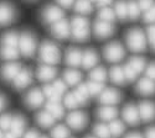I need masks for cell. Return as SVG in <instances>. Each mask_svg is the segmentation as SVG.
Wrapping results in <instances>:
<instances>
[{
	"instance_id": "cell-30",
	"label": "cell",
	"mask_w": 155,
	"mask_h": 138,
	"mask_svg": "<svg viewBox=\"0 0 155 138\" xmlns=\"http://www.w3.org/2000/svg\"><path fill=\"white\" fill-rule=\"evenodd\" d=\"M89 78L92 81H97V83H104L107 79V72L103 67H97L93 68L89 74Z\"/></svg>"
},
{
	"instance_id": "cell-31",
	"label": "cell",
	"mask_w": 155,
	"mask_h": 138,
	"mask_svg": "<svg viewBox=\"0 0 155 138\" xmlns=\"http://www.w3.org/2000/svg\"><path fill=\"white\" fill-rule=\"evenodd\" d=\"M76 12H78L81 15H88L92 12V5L89 0H77V3L74 5Z\"/></svg>"
},
{
	"instance_id": "cell-47",
	"label": "cell",
	"mask_w": 155,
	"mask_h": 138,
	"mask_svg": "<svg viewBox=\"0 0 155 138\" xmlns=\"http://www.w3.org/2000/svg\"><path fill=\"white\" fill-rule=\"evenodd\" d=\"M145 75H147V78H149V79H151V80L155 81V62L150 63L145 68Z\"/></svg>"
},
{
	"instance_id": "cell-46",
	"label": "cell",
	"mask_w": 155,
	"mask_h": 138,
	"mask_svg": "<svg viewBox=\"0 0 155 138\" xmlns=\"http://www.w3.org/2000/svg\"><path fill=\"white\" fill-rule=\"evenodd\" d=\"M52 86L55 87V89L57 91H60L61 94H64V91H66V83H64V80H61V79H56L52 84Z\"/></svg>"
},
{
	"instance_id": "cell-29",
	"label": "cell",
	"mask_w": 155,
	"mask_h": 138,
	"mask_svg": "<svg viewBox=\"0 0 155 138\" xmlns=\"http://www.w3.org/2000/svg\"><path fill=\"white\" fill-rule=\"evenodd\" d=\"M42 91H44V95L48 97V101L60 103L61 99H62V96H63V94H61L60 91H57L52 85H45Z\"/></svg>"
},
{
	"instance_id": "cell-2",
	"label": "cell",
	"mask_w": 155,
	"mask_h": 138,
	"mask_svg": "<svg viewBox=\"0 0 155 138\" xmlns=\"http://www.w3.org/2000/svg\"><path fill=\"white\" fill-rule=\"evenodd\" d=\"M125 41L128 44V48L132 52L139 53L145 51L147 48V40H145V35L140 29H132L129 30L127 36H125Z\"/></svg>"
},
{
	"instance_id": "cell-19",
	"label": "cell",
	"mask_w": 155,
	"mask_h": 138,
	"mask_svg": "<svg viewBox=\"0 0 155 138\" xmlns=\"http://www.w3.org/2000/svg\"><path fill=\"white\" fill-rule=\"evenodd\" d=\"M97 116L106 122H112L114 120H117L118 116V110L114 106H102L97 111Z\"/></svg>"
},
{
	"instance_id": "cell-18",
	"label": "cell",
	"mask_w": 155,
	"mask_h": 138,
	"mask_svg": "<svg viewBox=\"0 0 155 138\" xmlns=\"http://www.w3.org/2000/svg\"><path fill=\"white\" fill-rule=\"evenodd\" d=\"M135 89L141 95H154L155 94V81L149 78H143L137 83Z\"/></svg>"
},
{
	"instance_id": "cell-51",
	"label": "cell",
	"mask_w": 155,
	"mask_h": 138,
	"mask_svg": "<svg viewBox=\"0 0 155 138\" xmlns=\"http://www.w3.org/2000/svg\"><path fill=\"white\" fill-rule=\"evenodd\" d=\"M74 0H57V3L63 8H70L73 4Z\"/></svg>"
},
{
	"instance_id": "cell-14",
	"label": "cell",
	"mask_w": 155,
	"mask_h": 138,
	"mask_svg": "<svg viewBox=\"0 0 155 138\" xmlns=\"http://www.w3.org/2000/svg\"><path fill=\"white\" fill-rule=\"evenodd\" d=\"M51 33H52L56 38L58 40H64L70 36V25L67 20H60L51 25Z\"/></svg>"
},
{
	"instance_id": "cell-3",
	"label": "cell",
	"mask_w": 155,
	"mask_h": 138,
	"mask_svg": "<svg viewBox=\"0 0 155 138\" xmlns=\"http://www.w3.org/2000/svg\"><path fill=\"white\" fill-rule=\"evenodd\" d=\"M103 56L109 63H118L125 56V49L119 42H110L103 48Z\"/></svg>"
},
{
	"instance_id": "cell-11",
	"label": "cell",
	"mask_w": 155,
	"mask_h": 138,
	"mask_svg": "<svg viewBox=\"0 0 155 138\" xmlns=\"http://www.w3.org/2000/svg\"><path fill=\"white\" fill-rule=\"evenodd\" d=\"M140 120L144 122H150L155 120V104L151 101H141L138 106Z\"/></svg>"
},
{
	"instance_id": "cell-37",
	"label": "cell",
	"mask_w": 155,
	"mask_h": 138,
	"mask_svg": "<svg viewBox=\"0 0 155 138\" xmlns=\"http://www.w3.org/2000/svg\"><path fill=\"white\" fill-rule=\"evenodd\" d=\"M93 132L97 138H109V136H110L109 127L104 123H97L93 127Z\"/></svg>"
},
{
	"instance_id": "cell-52",
	"label": "cell",
	"mask_w": 155,
	"mask_h": 138,
	"mask_svg": "<svg viewBox=\"0 0 155 138\" xmlns=\"http://www.w3.org/2000/svg\"><path fill=\"white\" fill-rule=\"evenodd\" d=\"M112 3V0H97V5L99 8H108Z\"/></svg>"
},
{
	"instance_id": "cell-60",
	"label": "cell",
	"mask_w": 155,
	"mask_h": 138,
	"mask_svg": "<svg viewBox=\"0 0 155 138\" xmlns=\"http://www.w3.org/2000/svg\"><path fill=\"white\" fill-rule=\"evenodd\" d=\"M89 2H97V0H89Z\"/></svg>"
},
{
	"instance_id": "cell-13",
	"label": "cell",
	"mask_w": 155,
	"mask_h": 138,
	"mask_svg": "<svg viewBox=\"0 0 155 138\" xmlns=\"http://www.w3.org/2000/svg\"><path fill=\"white\" fill-rule=\"evenodd\" d=\"M31 83H32V73L30 69H21L20 73L16 75V78L14 79V81H12L14 87L18 90L26 89Z\"/></svg>"
},
{
	"instance_id": "cell-58",
	"label": "cell",
	"mask_w": 155,
	"mask_h": 138,
	"mask_svg": "<svg viewBox=\"0 0 155 138\" xmlns=\"http://www.w3.org/2000/svg\"><path fill=\"white\" fill-rule=\"evenodd\" d=\"M0 138H4V133H3L2 130H0Z\"/></svg>"
},
{
	"instance_id": "cell-34",
	"label": "cell",
	"mask_w": 155,
	"mask_h": 138,
	"mask_svg": "<svg viewBox=\"0 0 155 138\" xmlns=\"http://www.w3.org/2000/svg\"><path fill=\"white\" fill-rule=\"evenodd\" d=\"M87 89L89 93V96H96V95H101L102 91L104 90V84L103 83H97V81H89L86 84Z\"/></svg>"
},
{
	"instance_id": "cell-57",
	"label": "cell",
	"mask_w": 155,
	"mask_h": 138,
	"mask_svg": "<svg viewBox=\"0 0 155 138\" xmlns=\"http://www.w3.org/2000/svg\"><path fill=\"white\" fill-rule=\"evenodd\" d=\"M150 43H151V48L155 51V41H153V42H150Z\"/></svg>"
},
{
	"instance_id": "cell-20",
	"label": "cell",
	"mask_w": 155,
	"mask_h": 138,
	"mask_svg": "<svg viewBox=\"0 0 155 138\" xmlns=\"http://www.w3.org/2000/svg\"><path fill=\"white\" fill-rule=\"evenodd\" d=\"M83 53L78 48H70L66 52V63L71 67H78L82 64Z\"/></svg>"
},
{
	"instance_id": "cell-55",
	"label": "cell",
	"mask_w": 155,
	"mask_h": 138,
	"mask_svg": "<svg viewBox=\"0 0 155 138\" xmlns=\"http://www.w3.org/2000/svg\"><path fill=\"white\" fill-rule=\"evenodd\" d=\"M125 138H144V137L141 136L140 133H138V132H133V133L127 134V136H125Z\"/></svg>"
},
{
	"instance_id": "cell-40",
	"label": "cell",
	"mask_w": 155,
	"mask_h": 138,
	"mask_svg": "<svg viewBox=\"0 0 155 138\" xmlns=\"http://www.w3.org/2000/svg\"><path fill=\"white\" fill-rule=\"evenodd\" d=\"M98 17L102 21H106V22H110L112 23V21L114 20L115 15H114V11L110 8H102L101 11H99V14H98Z\"/></svg>"
},
{
	"instance_id": "cell-12",
	"label": "cell",
	"mask_w": 155,
	"mask_h": 138,
	"mask_svg": "<svg viewBox=\"0 0 155 138\" xmlns=\"http://www.w3.org/2000/svg\"><path fill=\"white\" fill-rule=\"evenodd\" d=\"M114 32V26L110 22H106V21H102L98 20L94 23V35L97 38L103 40V38H108L110 37Z\"/></svg>"
},
{
	"instance_id": "cell-36",
	"label": "cell",
	"mask_w": 155,
	"mask_h": 138,
	"mask_svg": "<svg viewBox=\"0 0 155 138\" xmlns=\"http://www.w3.org/2000/svg\"><path fill=\"white\" fill-rule=\"evenodd\" d=\"M72 36L76 41L82 42L89 38V27H82V29H72Z\"/></svg>"
},
{
	"instance_id": "cell-54",
	"label": "cell",
	"mask_w": 155,
	"mask_h": 138,
	"mask_svg": "<svg viewBox=\"0 0 155 138\" xmlns=\"http://www.w3.org/2000/svg\"><path fill=\"white\" fill-rule=\"evenodd\" d=\"M5 106H6V99L4 95L0 94V112L5 109Z\"/></svg>"
},
{
	"instance_id": "cell-23",
	"label": "cell",
	"mask_w": 155,
	"mask_h": 138,
	"mask_svg": "<svg viewBox=\"0 0 155 138\" xmlns=\"http://www.w3.org/2000/svg\"><path fill=\"white\" fill-rule=\"evenodd\" d=\"M46 111L48 114L52 116L55 120H58V118H62L63 117V106L60 104V103H56V101H48L46 104Z\"/></svg>"
},
{
	"instance_id": "cell-56",
	"label": "cell",
	"mask_w": 155,
	"mask_h": 138,
	"mask_svg": "<svg viewBox=\"0 0 155 138\" xmlns=\"http://www.w3.org/2000/svg\"><path fill=\"white\" fill-rule=\"evenodd\" d=\"M4 138H18L14 133H11L10 131L9 132H6V133H4Z\"/></svg>"
},
{
	"instance_id": "cell-16",
	"label": "cell",
	"mask_w": 155,
	"mask_h": 138,
	"mask_svg": "<svg viewBox=\"0 0 155 138\" xmlns=\"http://www.w3.org/2000/svg\"><path fill=\"white\" fill-rule=\"evenodd\" d=\"M56 74H57V70L52 67V66H47V64H42L38 67L37 72H36V77L38 80L41 81H51L56 78Z\"/></svg>"
},
{
	"instance_id": "cell-33",
	"label": "cell",
	"mask_w": 155,
	"mask_h": 138,
	"mask_svg": "<svg viewBox=\"0 0 155 138\" xmlns=\"http://www.w3.org/2000/svg\"><path fill=\"white\" fill-rule=\"evenodd\" d=\"M128 64L135 70L137 74H140L145 69V60L141 57H132L130 59H129Z\"/></svg>"
},
{
	"instance_id": "cell-5",
	"label": "cell",
	"mask_w": 155,
	"mask_h": 138,
	"mask_svg": "<svg viewBox=\"0 0 155 138\" xmlns=\"http://www.w3.org/2000/svg\"><path fill=\"white\" fill-rule=\"evenodd\" d=\"M63 11L56 5H47L41 12V20L47 25H54L55 22L62 20Z\"/></svg>"
},
{
	"instance_id": "cell-45",
	"label": "cell",
	"mask_w": 155,
	"mask_h": 138,
	"mask_svg": "<svg viewBox=\"0 0 155 138\" xmlns=\"http://www.w3.org/2000/svg\"><path fill=\"white\" fill-rule=\"evenodd\" d=\"M144 21H145L147 23H153V22H155V4H154L148 11H145Z\"/></svg>"
},
{
	"instance_id": "cell-9",
	"label": "cell",
	"mask_w": 155,
	"mask_h": 138,
	"mask_svg": "<svg viewBox=\"0 0 155 138\" xmlns=\"http://www.w3.org/2000/svg\"><path fill=\"white\" fill-rule=\"evenodd\" d=\"M16 17V11L10 3H0V25H9Z\"/></svg>"
},
{
	"instance_id": "cell-8",
	"label": "cell",
	"mask_w": 155,
	"mask_h": 138,
	"mask_svg": "<svg viewBox=\"0 0 155 138\" xmlns=\"http://www.w3.org/2000/svg\"><path fill=\"white\" fill-rule=\"evenodd\" d=\"M45 101V95L44 91L40 89H31L26 96H25V104L30 109H37L40 107Z\"/></svg>"
},
{
	"instance_id": "cell-7",
	"label": "cell",
	"mask_w": 155,
	"mask_h": 138,
	"mask_svg": "<svg viewBox=\"0 0 155 138\" xmlns=\"http://www.w3.org/2000/svg\"><path fill=\"white\" fill-rule=\"evenodd\" d=\"M122 100V94L117 89H104L99 95V103L103 106H113L115 104L120 103Z\"/></svg>"
},
{
	"instance_id": "cell-61",
	"label": "cell",
	"mask_w": 155,
	"mask_h": 138,
	"mask_svg": "<svg viewBox=\"0 0 155 138\" xmlns=\"http://www.w3.org/2000/svg\"><path fill=\"white\" fill-rule=\"evenodd\" d=\"M40 138H47V137H40Z\"/></svg>"
},
{
	"instance_id": "cell-27",
	"label": "cell",
	"mask_w": 155,
	"mask_h": 138,
	"mask_svg": "<svg viewBox=\"0 0 155 138\" xmlns=\"http://www.w3.org/2000/svg\"><path fill=\"white\" fill-rule=\"evenodd\" d=\"M109 77H110V80L114 84H118V85L124 84L125 80H127L125 75H124V70L120 67H113L109 72Z\"/></svg>"
},
{
	"instance_id": "cell-22",
	"label": "cell",
	"mask_w": 155,
	"mask_h": 138,
	"mask_svg": "<svg viewBox=\"0 0 155 138\" xmlns=\"http://www.w3.org/2000/svg\"><path fill=\"white\" fill-rule=\"evenodd\" d=\"M63 79H64V83L68 84V85H71V86L80 85V83H81V80H82V74H81L78 70L68 69V70L64 72Z\"/></svg>"
},
{
	"instance_id": "cell-38",
	"label": "cell",
	"mask_w": 155,
	"mask_h": 138,
	"mask_svg": "<svg viewBox=\"0 0 155 138\" xmlns=\"http://www.w3.org/2000/svg\"><path fill=\"white\" fill-rule=\"evenodd\" d=\"M127 5H128V16L132 20L138 19L140 15V11H141L139 5H138V2H135V0H129L127 3Z\"/></svg>"
},
{
	"instance_id": "cell-44",
	"label": "cell",
	"mask_w": 155,
	"mask_h": 138,
	"mask_svg": "<svg viewBox=\"0 0 155 138\" xmlns=\"http://www.w3.org/2000/svg\"><path fill=\"white\" fill-rule=\"evenodd\" d=\"M123 70H124V75H125V79L128 80V81H133V80H135V78H137V73H135V70L129 66L128 63L123 67Z\"/></svg>"
},
{
	"instance_id": "cell-48",
	"label": "cell",
	"mask_w": 155,
	"mask_h": 138,
	"mask_svg": "<svg viewBox=\"0 0 155 138\" xmlns=\"http://www.w3.org/2000/svg\"><path fill=\"white\" fill-rule=\"evenodd\" d=\"M138 5H139L140 10L148 11L154 5V2H153V0H138Z\"/></svg>"
},
{
	"instance_id": "cell-35",
	"label": "cell",
	"mask_w": 155,
	"mask_h": 138,
	"mask_svg": "<svg viewBox=\"0 0 155 138\" xmlns=\"http://www.w3.org/2000/svg\"><path fill=\"white\" fill-rule=\"evenodd\" d=\"M51 137L52 138H68L70 131L66 126L58 124V126H55L52 130H51Z\"/></svg>"
},
{
	"instance_id": "cell-39",
	"label": "cell",
	"mask_w": 155,
	"mask_h": 138,
	"mask_svg": "<svg viewBox=\"0 0 155 138\" xmlns=\"http://www.w3.org/2000/svg\"><path fill=\"white\" fill-rule=\"evenodd\" d=\"M115 15H117L120 20H124L127 19L128 16V5H127V2L124 0H119V2L115 4Z\"/></svg>"
},
{
	"instance_id": "cell-32",
	"label": "cell",
	"mask_w": 155,
	"mask_h": 138,
	"mask_svg": "<svg viewBox=\"0 0 155 138\" xmlns=\"http://www.w3.org/2000/svg\"><path fill=\"white\" fill-rule=\"evenodd\" d=\"M108 127H109V132H110V136H114V137H118L120 134H123L125 127H124V123L119 120H114L112 121L109 124H108Z\"/></svg>"
},
{
	"instance_id": "cell-49",
	"label": "cell",
	"mask_w": 155,
	"mask_h": 138,
	"mask_svg": "<svg viewBox=\"0 0 155 138\" xmlns=\"http://www.w3.org/2000/svg\"><path fill=\"white\" fill-rule=\"evenodd\" d=\"M40 137L41 136L38 134V132L36 130H30L28 132H25L22 136V138H40Z\"/></svg>"
},
{
	"instance_id": "cell-15",
	"label": "cell",
	"mask_w": 155,
	"mask_h": 138,
	"mask_svg": "<svg viewBox=\"0 0 155 138\" xmlns=\"http://www.w3.org/2000/svg\"><path fill=\"white\" fill-rule=\"evenodd\" d=\"M123 118L125 120V122L128 124H132V126H135V124L139 123L140 116H139V111L138 107L133 104H128L124 106L123 109Z\"/></svg>"
},
{
	"instance_id": "cell-41",
	"label": "cell",
	"mask_w": 155,
	"mask_h": 138,
	"mask_svg": "<svg viewBox=\"0 0 155 138\" xmlns=\"http://www.w3.org/2000/svg\"><path fill=\"white\" fill-rule=\"evenodd\" d=\"M63 103H64V106H66L67 109H71V110L77 109L78 106H81L80 103L77 101V99H76V96H74L73 93H70V94H67L66 96H64Z\"/></svg>"
},
{
	"instance_id": "cell-59",
	"label": "cell",
	"mask_w": 155,
	"mask_h": 138,
	"mask_svg": "<svg viewBox=\"0 0 155 138\" xmlns=\"http://www.w3.org/2000/svg\"><path fill=\"white\" fill-rule=\"evenodd\" d=\"M86 138H97V137H96V136H94V137H93V136H88V137H86Z\"/></svg>"
},
{
	"instance_id": "cell-25",
	"label": "cell",
	"mask_w": 155,
	"mask_h": 138,
	"mask_svg": "<svg viewBox=\"0 0 155 138\" xmlns=\"http://www.w3.org/2000/svg\"><path fill=\"white\" fill-rule=\"evenodd\" d=\"M36 121H37V123L40 124L41 127H44V128H48V127H51V126H52V124L55 123V118L51 116L46 110L38 112V114L36 115Z\"/></svg>"
},
{
	"instance_id": "cell-1",
	"label": "cell",
	"mask_w": 155,
	"mask_h": 138,
	"mask_svg": "<svg viewBox=\"0 0 155 138\" xmlns=\"http://www.w3.org/2000/svg\"><path fill=\"white\" fill-rule=\"evenodd\" d=\"M40 59L47 66H54L57 64L61 60V52L58 47L50 42V41H44L40 46Z\"/></svg>"
},
{
	"instance_id": "cell-24",
	"label": "cell",
	"mask_w": 155,
	"mask_h": 138,
	"mask_svg": "<svg viewBox=\"0 0 155 138\" xmlns=\"http://www.w3.org/2000/svg\"><path fill=\"white\" fill-rule=\"evenodd\" d=\"M19 35L14 31H10V32H6L3 35L2 40H0V42H2V46H6V47H18L19 46Z\"/></svg>"
},
{
	"instance_id": "cell-28",
	"label": "cell",
	"mask_w": 155,
	"mask_h": 138,
	"mask_svg": "<svg viewBox=\"0 0 155 138\" xmlns=\"http://www.w3.org/2000/svg\"><path fill=\"white\" fill-rule=\"evenodd\" d=\"M77 101L80 103V105H83L87 103V100L89 97V93H88V89H87V85L86 84H80L78 86L76 87V90L73 91Z\"/></svg>"
},
{
	"instance_id": "cell-42",
	"label": "cell",
	"mask_w": 155,
	"mask_h": 138,
	"mask_svg": "<svg viewBox=\"0 0 155 138\" xmlns=\"http://www.w3.org/2000/svg\"><path fill=\"white\" fill-rule=\"evenodd\" d=\"M72 29H82V27H89V22L83 16H76L71 21Z\"/></svg>"
},
{
	"instance_id": "cell-43",
	"label": "cell",
	"mask_w": 155,
	"mask_h": 138,
	"mask_svg": "<svg viewBox=\"0 0 155 138\" xmlns=\"http://www.w3.org/2000/svg\"><path fill=\"white\" fill-rule=\"evenodd\" d=\"M12 116L10 114H3L0 116V130L2 131H9L11 127Z\"/></svg>"
},
{
	"instance_id": "cell-10",
	"label": "cell",
	"mask_w": 155,
	"mask_h": 138,
	"mask_svg": "<svg viewBox=\"0 0 155 138\" xmlns=\"http://www.w3.org/2000/svg\"><path fill=\"white\" fill-rule=\"evenodd\" d=\"M21 66L16 62H10V63L4 64L0 68V77H2L5 81H14L16 75L20 73Z\"/></svg>"
},
{
	"instance_id": "cell-21",
	"label": "cell",
	"mask_w": 155,
	"mask_h": 138,
	"mask_svg": "<svg viewBox=\"0 0 155 138\" xmlns=\"http://www.w3.org/2000/svg\"><path fill=\"white\" fill-rule=\"evenodd\" d=\"M98 63V54L93 49H87L82 57V66L86 69H92Z\"/></svg>"
},
{
	"instance_id": "cell-53",
	"label": "cell",
	"mask_w": 155,
	"mask_h": 138,
	"mask_svg": "<svg viewBox=\"0 0 155 138\" xmlns=\"http://www.w3.org/2000/svg\"><path fill=\"white\" fill-rule=\"evenodd\" d=\"M145 138H155V126L148 128V131L145 133Z\"/></svg>"
},
{
	"instance_id": "cell-6",
	"label": "cell",
	"mask_w": 155,
	"mask_h": 138,
	"mask_svg": "<svg viewBox=\"0 0 155 138\" xmlns=\"http://www.w3.org/2000/svg\"><path fill=\"white\" fill-rule=\"evenodd\" d=\"M66 121L71 128H73L76 131H81L86 127V124L88 122V117L82 111H72L67 116Z\"/></svg>"
},
{
	"instance_id": "cell-17",
	"label": "cell",
	"mask_w": 155,
	"mask_h": 138,
	"mask_svg": "<svg viewBox=\"0 0 155 138\" xmlns=\"http://www.w3.org/2000/svg\"><path fill=\"white\" fill-rule=\"evenodd\" d=\"M25 127H26V120L24 118V116H21V115L12 116L11 127L9 130L11 133H14L18 138H21L25 133Z\"/></svg>"
},
{
	"instance_id": "cell-50",
	"label": "cell",
	"mask_w": 155,
	"mask_h": 138,
	"mask_svg": "<svg viewBox=\"0 0 155 138\" xmlns=\"http://www.w3.org/2000/svg\"><path fill=\"white\" fill-rule=\"evenodd\" d=\"M147 32H148V38H149V41H150V42L155 41V25H151V26H149L148 30H147Z\"/></svg>"
},
{
	"instance_id": "cell-4",
	"label": "cell",
	"mask_w": 155,
	"mask_h": 138,
	"mask_svg": "<svg viewBox=\"0 0 155 138\" xmlns=\"http://www.w3.org/2000/svg\"><path fill=\"white\" fill-rule=\"evenodd\" d=\"M19 49L22 56L25 57H32L36 51V38L35 36L26 31L24 32L19 38Z\"/></svg>"
},
{
	"instance_id": "cell-26",
	"label": "cell",
	"mask_w": 155,
	"mask_h": 138,
	"mask_svg": "<svg viewBox=\"0 0 155 138\" xmlns=\"http://www.w3.org/2000/svg\"><path fill=\"white\" fill-rule=\"evenodd\" d=\"M0 58L4 60H15L19 58V51L15 47L0 46Z\"/></svg>"
}]
</instances>
